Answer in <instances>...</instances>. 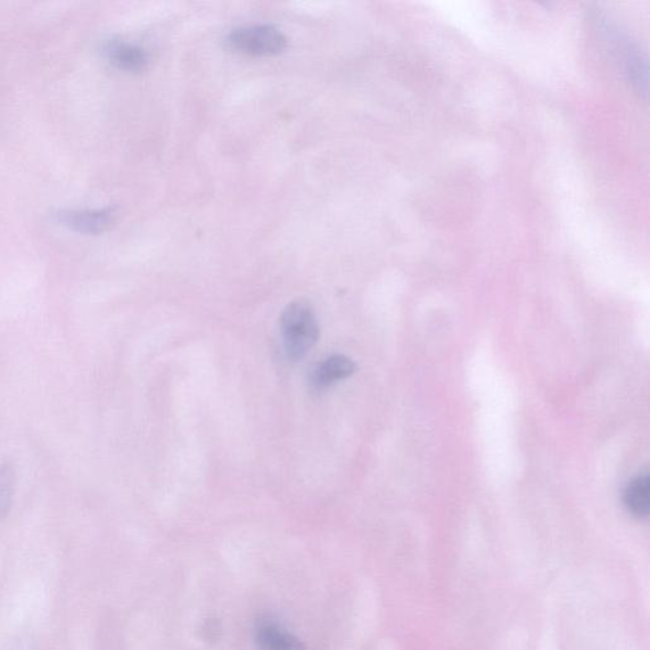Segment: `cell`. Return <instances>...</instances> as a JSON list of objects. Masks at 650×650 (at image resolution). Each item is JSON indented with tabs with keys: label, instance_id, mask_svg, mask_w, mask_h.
Segmentation results:
<instances>
[{
	"label": "cell",
	"instance_id": "cell-1",
	"mask_svg": "<svg viewBox=\"0 0 650 650\" xmlns=\"http://www.w3.org/2000/svg\"><path fill=\"white\" fill-rule=\"evenodd\" d=\"M286 357L299 362L315 348L320 337V326L315 308L307 300H296L287 306L279 318Z\"/></svg>",
	"mask_w": 650,
	"mask_h": 650
},
{
	"label": "cell",
	"instance_id": "cell-2",
	"mask_svg": "<svg viewBox=\"0 0 650 650\" xmlns=\"http://www.w3.org/2000/svg\"><path fill=\"white\" fill-rule=\"evenodd\" d=\"M225 43L233 51L253 56H274L287 48V37L273 24H254L229 32Z\"/></svg>",
	"mask_w": 650,
	"mask_h": 650
},
{
	"label": "cell",
	"instance_id": "cell-3",
	"mask_svg": "<svg viewBox=\"0 0 650 650\" xmlns=\"http://www.w3.org/2000/svg\"><path fill=\"white\" fill-rule=\"evenodd\" d=\"M114 209L97 210H60L56 211L53 219L56 224L79 234L97 235L109 230L114 221Z\"/></svg>",
	"mask_w": 650,
	"mask_h": 650
},
{
	"label": "cell",
	"instance_id": "cell-4",
	"mask_svg": "<svg viewBox=\"0 0 650 650\" xmlns=\"http://www.w3.org/2000/svg\"><path fill=\"white\" fill-rule=\"evenodd\" d=\"M101 53L107 62L125 71H140L150 63V54L144 47L121 38L103 41Z\"/></svg>",
	"mask_w": 650,
	"mask_h": 650
},
{
	"label": "cell",
	"instance_id": "cell-5",
	"mask_svg": "<svg viewBox=\"0 0 650 650\" xmlns=\"http://www.w3.org/2000/svg\"><path fill=\"white\" fill-rule=\"evenodd\" d=\"M355 361L344 355H332L311 368L309 383L312 390L323 392L356 373Z\"/></svg>",
	"mask_w": 650,
	"mask_h": 650
},
{
	"label": "cell",
	"instance_id": "cell-6",
	"mask_svg": "<svg viewBox=\"0 0 650 650\" xmlns=\"http://www.w3.org/2000/svg\"><path fill=\"white\" fill-rule=\"evenodd\" d=\"M260 650H306L301 641L274 620H262L256 629Z\"/></svg>",
	"mask_w": 650,
	"mask_h": 650
},
{
	"label": "cell",
	"instance_id": "cell-7",
	"mask_svg": "<svg viewBox=\"0 0 650 650\" xmlns=\"http://www.w3.org/2000/svg\"><path fill=\"white\" fill-rule=\"evenodd\" d=\"M624 504L628 511L638 518L649 515L650 507V480L649 474H640L632 480L624 495Z\"/></svg>",
	"mask_w": 650,
	"mask_h": 650
},
{
	"label": "cell",
	"instance_id": "cell-8",
	"mask_svg": "<svg viewBox=\"0 0 650 650\" xmlns=\"http://www.w3.org/2000/svg\"><path fill=\"white\" fill-rule=\"evenodd\" d=\"M15 491V467L12 462L0 463V521L10 515Z\"/></svg>",
	"mask_w": 650,
	"mask_h": 650
}]
</instances>
